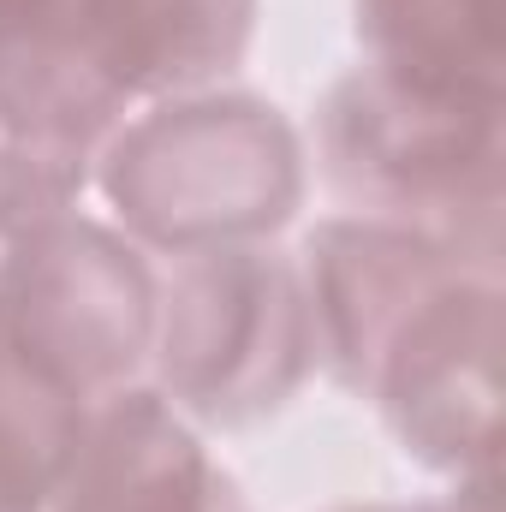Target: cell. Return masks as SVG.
<instances>
[{
	"instance_id": "6da1fadb",
	"label": "cell",
	"mask_w": 506,
	"mask_h": 512,
	"mask_svg": "<svg viewBox=\"0 0 506 512\" xmlns=\"http://www.w3.org/2000/svg\"><path fill=\"white\" fill-rule=\"evenodd\" d=\"M316 167L352 215L411 227L501 268L506 96L447 90L358 60L316 108Z\"/></svg>"
},
{
	"instance_id": "7a4b0ae2",
	"label": "cell",
	"mask_w": 506,
	"mask_h": 512,
	"mask_svg": "<svg viewBox=\"0 0 506 512\" xmlns=\"http://www.w3.org/2000/svg\"><path fill=\"white\" fill-rule=\"evenodd\" d=\"M310 155L298 126L251 90L167 96L108 137L96 191L137 251L197 256L268 245L304 209Z\"/></svg>"
},
{
	"instance_id": "3957f363",
	"label": "cell",
	"mask_w": 506,
	"mask_h": 512,
	"mask_svg": "<svg viewBox=\"0 0 506 512\" xmlns=\"http://www.w3.org/2000/svg\"><path fill=\"white\" fill-rule=\"evenodd\" d=\"M155 393L197 429H256L316 370L298 256L274 245L173 256L155 304Z\"/></svg>"
},
{
	"instance_id": "277c9868",
	"label": "cell",
	"mask_w": 506,
	"mask_h": 512,
	"mask_svg": "<svg viewBox=\"0 0 506 512\" xmlns=\"http://www.w3.org/2000/svg\"><path fill=\"white\" fill-rule=\"evenodd\" d=\"M155 304L149 256L108 221L66 209L0 239V352L78 405L137 387Z\"/></svg>"
},
{
	"instance_id": "5b68a950",
	"label": "cell",
	"mask_w": 506,
	"mask_h": 512,
	"mask_svg": "<svg viewBox=\"0 0 506 512\" xmlns=\"http://www.w3.org/2000/svg\"><path fill=\"white\" fill-rule=\"evenodd\" d=\"M364 399L405 459L441 477L495 471L501 447V274L465 268L387 340Z\"/></svg>"
},
{
	"instance_id": "8992f818",
	"label": "cell",
	"mask_w": 506,
	"mask_h": 512,
	"mask_svg": "<svg viewBox=\"0 0 506 512\" xmlns=\"http://www.w3.org/2000/svg\"><path fill=\"white\" fill-rule=\"evenodd\" d=\"M465 268H483V262L459 256L441 239H423L411 227H387V221H364V215L316 221L298 251V280L310 298L316 364L328 370V382L364 399L399 322ZM489 274H501V268H489Z\"/></svg>"
},
{
	"instance_id": "52a82bcc",
	"label": "cell",
	"mask_w": 506,
	"mask_h": 512,
	"mask_svg": "<svg viewBox=\"0 0 506 512\" xmlns=\"http://www.w3.org/2000/svg\"><path fill=\"white\" fill-rule=\"evenodd\" d=\"M48 512H251V501L203 447L197 423H185L155 387H120L84 405Z\"/></svg>"
},
{
	"instance_id": "ba28073f",
	"label": "cell",
	"mask_w": 506,
	"mask_h": 512,
	"mask_svg": "<svg viewBox=\"0 0 506 512\" xmlns=\"http://www.w3.org/2000/svg\"><path fill=\"white\" fill-rule=\"evenodd\" d=\"M102 72L137 102L221 90L256 42L262 0H72Z\"/></svg>"
},
{
	"instance_id": "9c48e42d",
	"label": "cell",
	"mask_w": 506,
	"mask_h": 512,
	"mask_svg": "<svg viewBox=\"0 0 506 512\" xmlns=\"http://www.w3.org/2000/svg\"><path fill=\"white\" fill-rule=\"evenodd\" d=\"M352 30L370 66L501 96V0H352Z\"/></svg>"
},
{
	"instance_id": "30bf717a",
	"label": "cell",
	"mask_w": 506,
	"mask_h": 512,
	"mask_svg": "<svg viewBox=\"0 0 506 512\" xmlns=\"http://www.w3.org/2000/svg\"><path fill=\"white\" fill-rule=\"evenodd\" d=\"M84 405L0 352V512H48L78 447Z\"/></svg>"
},
{
	"instance_id": "8fae6325",
	"label": "cell",
	"mask_w": 506,
	"mask_h": 512,
	"mask_svg": "<svg viewBox=\"0 0 506 512\" xmlns=\"http://www.w3.org/2000/svg\"><path fill=\"white\" fill-rule=\"evenodd\" d=\"M328 512H435V501H358V507H328Z\"/></svg>"
},
{
	"instance_id": "7c38bea8",
	"label": "cell",
	"mask_w": 506,
	"mask_h": 512,
	"mask_svg": "<svg viewBox=\"0 0 506 512\" xmlns=\"http://www.w3.org/2000/svg\"><path fill=\"white\" fill-rule=\"evenodd\" d=\"M48 0H0V30L6 24H18V18H30V12H42Z\"/></svg>"
}]
</instances>
